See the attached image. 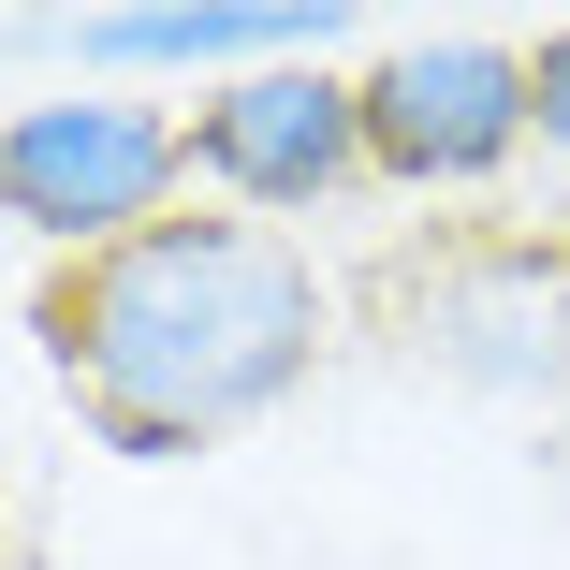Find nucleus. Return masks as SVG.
Here are the masks:
<instances>
[{
    "label": "nucleus",
    "instance_id": "0eeeda50",
    "mask_svg": "<svg viewBox=\"0 0 570 570\" xmlns=\"http://www.w3.org/2000/svg\"><path fill=\"white\" fill-rule=\"evenodd\" d=\"M527 132H541V147L570 161V30H556V45L527 59Z\"/></svg>",
    "mask_w": 570,
    "mask_h": 570
},
{
    "label": "nucleus",
    "instance_id": "7ed1b4c3",
    "mask_svg": "<svg viewBox=\"0 0 570 570\" xmlns=\"http://www.w3.org/2000/svg\"><path fill=\"white\" fill-rule=\"evenodd\" d=\"M352 118H366V161L410 176V190H483L512 147H527V59L483 45V30H424L395 45L381 73H352Z\"/></svg>",
    "mask_w": 570,
    "mask_h": 570
},
{
    "label": "nucleus",
    "instance_id": "39448f33",
    "mask_svg": "<svg viewBox=\"0 0 570 570\" xmlns=\"http://www.w3.org/2000/svg\"><path fill=\"white\" fill-rule=\"evenodd\" d=\"M410 336L439 366H469V381H556L570 366V249H453L424 293H410Z\"/></svg>",
    "mask_w": 570,
    "mask_h": 570
},
{
    "label": "nucleus",
    "instance_id": "20e7f679",
    "mask_svg": "<svg viewBox=\"0 0 570 570\" xmlns=\"http://www.w3.org/2000/svg\"><path fill=\"white\" fill-rule=\"evenodd\" d=\"M190 176H219L235 205H322L366 176V118H352V73L322 59H278V73H235L190 118Z\"/></svg>",
    "mask_w": 570,
    "mask_h": 570
},
{
    "label": "nucleus",
    "instance_id": "423d86ee",
    "mask_svg": "<svg viewBox=\"0 0 570 570\" xmlns=\"http://www.w3.org/2000/svg\"><path fill=\"white\" fill-rule=\"evenodd\" d=\"M336 16H307V0H176V16H88L102 59H307Z\"/></svg>",
    "mask_w": 570,
    "mask_h": 570
},
{
    "label": "nucleus",
    "instance_id": "f03ea898",
    "mask_svg": "<svg viewBox=\"0 0 570 570\" xmlns=\"http://www.w3.org/2000/svg\"><path fill=\"white\" fill-rule=\"evenodd\" d=\"M176 176H190V132L161 118V102H30V118L0 132V219L59 235L73 264L147 235V219L176 205Z\"/></svg>",
    "mask_w": 570,
    "mask_h": 570
},
{
    "label": "nucleus",
    "instance_id": "f257e3e1",
    "mask_svg": "<svg viewBox=\"0 0 570 570\" xmlns=\"http://www.w3.org/2000/svg\"><path fill=\"white\" fill-rule=\"evenodd\" d=\"M45 352L102 453H205L264 424L322 352V278L278 219H147V235L59 264Z\"/></svg>",
    "mask_w": 570,
    "mask_h": 570
}]
</instances>
